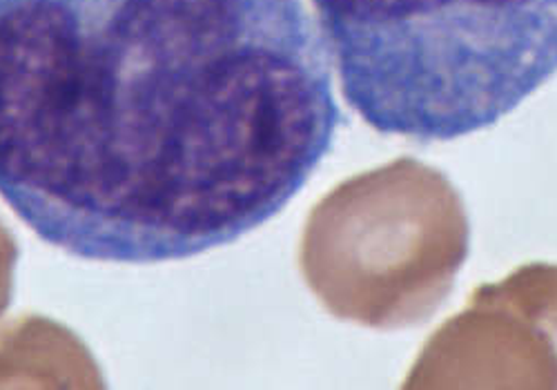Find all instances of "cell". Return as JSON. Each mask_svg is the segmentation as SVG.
<instances>
[{
  "label": "cell",
  "instance_id": "cell-3",
  "mask_svg": "<svg viewBox=\"0 0 557 390\" xmlns=\"http://www.w3.org/2000/svg\"><path fill=\"white\" fill-rule=\"evenodd\" d=\"M103 386L101 370L81 339L67 328L45 319L23 317L0 330V386Z\"/></svg>",
  "mask_w": 557,
  "mask_h": 390
},
{
  "label": "cell",
  "instance_id": "cell-2",
  "mask_svg": "<svg viewBox=\"0 0 557 390\" xmlns=\"http://www.w3.org/2000/svg\"><path fill=\"white\" fill-rule=\"evenodd\" d=\"M346 103L422 143L493 127L557 74V0H312Z\"/></svg>",
  "mask_w": 557,
  "mask_h": 390
},
{
  "label": "cell",
  "instance_id": "cell-1",
  "mask_svg": "<svg viewBox=\"0 0 557 390\" xmlns=\"http://www.w3.org/2000/svg\"><path fill=\"white\" fill-rule=\"evenodd\" d=\"M339 125L304 0H0V197L78 259L235 243L297 197Z\"/></svg>",
  "mask_w": 557,
  "mask_h": 390
},
{
  "label": "cell",
  "instance_id": "cell-4",
  "mask_svg": "<svg viewBox=\"0 0 557 390\" xmlns=\"http://www.w3.org/2000/svg\"><path fill=\"white\" fill-rule=\"evenodd\" d=\"M16 261H18L16 241L8 230V226L0 221V315L10 308V302H12Z\"/></svg>",
  "mask_w": 557,
  "mask_h": 390
}]
</instances>
